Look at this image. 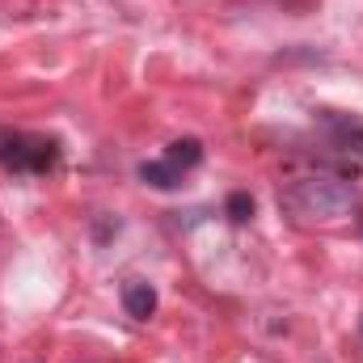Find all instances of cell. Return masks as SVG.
<instances>
[{"instance_id": "7", "label": "cell", "mask_w": 363, "mask_h": 363, "mask_svg": "<svg viewBox=\"0 0 363 363\" xmlns=\"http://www.w3.org/2000/svg\"><path fill=\"white\" fill-rule=\"evenodd\" d=\"M224 211H228V220H233V224H245V220L254 216V199H250L245 190H233V194H228V203H224Z\"/></svg>"}, {"instance_id": "4", "label": "cell", "mask_w": 363, "mask_h": 363, "mask_svg": "<svg viewBox=\"0 0 363 363\" xmlns=\"http://www.w3.org/2000/svg\"><path fill=\"white\" fill-rule=\"evenodd\" d=\"M321 123L334 131V140H338L347 152H363V123L347 118V114H338V110H321Z\"/></svg>"}, {"instance_id": "3", "label": "cell", "mask_w": 363, "mask_h": 363, "mask_svg": "<svg viewBox=\"0 0 363 363\" xmlns=\"http://www.w3.org/2000/svg\"><path fill=\"white\" fill-rule=\"evenodd\" d=\"M123 308H127V317H135V321H148V317L157 313V291H152V283H140V279H131V283L123 287Z\"/></svg>"}, {"instance_id": "5", "label": "cell", "mask_w": 363, "mask_h": 363, "mask_svg": "<svg viewBox=\"0 0 363 363\" xmlns=\"http://www.w3.org/2000/svg\"><path fill=\"white\" fill-rule=\"evenodd\" d=\"M140 182L152 186V190H174V186H182V169L169 165V161H144L140 165Z\"/></svg>"}, {"instance_id": "6", "label": "cell", "mask_w": 363, "mask_h": 363, "mask_svg": "<svg viewBox=\"0 0 363 363\" xmlns=\"http://www.w3.org/2000/svg\"><path fill=\"white\" fill-rule=\"evenodd\" d=\"M165 161H169V165H178V169H190V165H199V161H203V144H199V140H174Z\"/></svg>"}, {"instance_id": "2", "label": "cell", "mask_w": 363, "mask_h": 363, "mask_svg": "<svg viewBox=\"0 0 363 363\" xmlns=\"http://www.w3.org/2000/svg\"><path fill=\"white\" fill-rule=\"evenodd\" d=\"M55 161H60V144H55V140L0 127V165H4V169H17V174H47Z\"/></svg>"}, {"instance_id": "1", "label": "cell", "mask_w": 363, "mask_h": 363, "mask_svg": "<svg viewBox=\"0 0 363 363\" xmlns=\"http://www.w3.org/2000/svg\"><path fill=\"white\" fill-rule=\"evenodd\" d=\"M279 207L304 224H330V220L351 216L355 194L334 178H300L279 190Z\"/></svg>"}, {"instance_id": "8", "label": "cell", "mask_w": 363, "mask_h": 363, "mask_svg": "<svg viewBox=\"0 0 363 363\" xmlns=\"http://www.w3.org/2000/svg\"><path fill=\"white\" fill-rule=\"evenodd\" d=\"M359 224H363V216H359Z\"/></svg>"}]
</instances>
